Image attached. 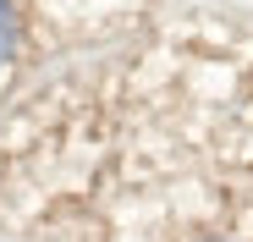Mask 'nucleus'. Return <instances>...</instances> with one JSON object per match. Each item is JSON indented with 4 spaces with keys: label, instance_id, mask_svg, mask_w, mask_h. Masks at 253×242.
<instances>
[{
    "label": "nucleus",
    "instance_id": "nucleus-1",
    "mask_svg": "<svg viewBox=\"0 0 253 242\" xmlns=\"http://www.w3.org/2000/svg\"><path fill=\"white\" fill-rule=\"evenodd\" d=\"M17 50V11H11V0H0V66L11 61Z\"/></svg>",
    "mask_w": 253,
    "mask_h": 242
}]
</instances>
